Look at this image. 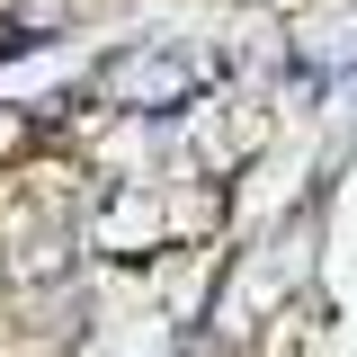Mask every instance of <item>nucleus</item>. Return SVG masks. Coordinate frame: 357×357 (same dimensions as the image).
I'll return each mask as SVG.
<instances>
[{"label":"nucleus","instance_id":"nucleus-1","mask_svg":"<svg viewBox=\"0 0 357 357\" xmlns=\"http://www.w3.org/2000/svg\"><path fill=\"white\" fill-rule=\"evenodd\" d=\"M197 81H206V63H197L188 45H143L126 63H107V89H116L126 107H178Z\"/></svg>","mask_w":357,"mask_h":357},{"label":"nucleus","instance_id":"nucleus-2","mask_svg":"<svg viewBox=\"0 0 357 357\" xmlns=\"http://www.w3.org/2000/svg\"><path fill=\"white\" fill-rule=\"evenodd\" d=\"M304 72H312V81H321V72H331V81H340V72H357V9L304 36Z\"/></svg>","mask_w":357,"mask_h":357}]
</instances>
